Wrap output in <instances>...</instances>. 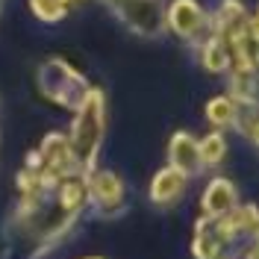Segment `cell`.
Returning a JSON list of instances; mask_svg holds the SVG:
<instances>
[{
	"label": "cell",
	"mask_w": 259,
	"mask_h": 259,
	"mask_svg": "<svg viewBox=\"0 0 259 259\" xmlns=\"http://www.w3.org/2000/svg\"><path fill=\"white\" fill-rule=\"evenodd\" d=\"M103 127H106V103H103V92L92 89L85 100L74 109V124L68 133V145L74 150V159L82 171L89 174L95 168V156L100 139H103Z\"/></svg>",
	"instance_id": "cell-1"
},
{
	"label": "cell",
	"mask_w": 259,
	"mask_h": 259,
	"mask_svg": "<svg viewBox=\"0 0 259 259\" xmlns=\"http://www.w3.org/2000/svg\"><path fill=\"white\" fill-rule=\"evenodd\" d=\"M38 89H41V95L48 97L50 103H56L62 109H71V112L92 92L89 80L62 56H50L48 62H41V68H38Z\"/></svg>",
	"instance_id": "cell-2"
},
{
	"label": "cell",
	"mask_w": 259,
	"mask_h": 259,
	"mask_svg": "<svg viewBox=\"0 0 259 259\" xmlns=\"http://www.w3.org/2000/svg\"><path fill=\"white\" fill-rule=\"evenodd\" d=\"M165 6L168 0H124L115 15L121 18V24H127V30H133L142 38H162L168 30Z\"/></svg>",
	"instance_id": "cell-3"
},
{
	"label": "cell",
	"mask_w": 259,
	"mask_h": 259,
	"mask_svg": "<svg viewBox=\"0 0 259 259\" xmlns=\"http://www.w3.org/2000/svg\"><path fill=\"white\" fill-rule=\"evenodd\" d=\"M165 27L177 32L183 41H197L209 27V12L197 0H171L165 6Z\"/></svg>",
	"instance_id": "cell-4"
},
{
	"label": "cell",
	"mask_w": 259,
	"mask_h": 259,
	"mask_svg": "<svg viewBox=\"0 0 259 259\" xmlns=\"http://www.w3.org/2000/svg\"><path fill=\"white\" fill-rule=\"evenodd\" d=\"M89 200L97 206V212H103V215H112L118 206H121V197H124V183L115 177L112 171H97L92 174L89 171Z\"/></svg>",
	"instance_id": "cell-5"
},
{
	"label": "cell",
	"mask_w": 259,
	"mask_h": 259,
	"mask_svg": "<svg viewBox=\"0 0 259 259\" xmlns=\"http://www.w3.org/2000/svg\"><path fill=\"white\" fill-rule=\"evenodd\" d=\"M168 165L177 168L180 174H186L189 180L197 177V174L203 171V165H200V153H197V142H194L192 133L180 130V133L171 136V142H168Z\"/></svg>",
	"instance_id": "cell-6"
},
{
	"label": "cell",
	"mask_w": 259,
	"mask_h": 259,
	"mask_svg": "<svg viewBox=\"0 0 259 259\" xmlns=\"http://www.w3.org/2000/svg\"><path fill=\"white\" fill-rule=\"evenodd\" d=\"M194 50H197V62L203 65L209 74H227L230 65H233V53L227 48V41L215 32H203L197 41H194Z\"/></svg>",
	"instance_id": "cell-7"
},
{
	"label": "cell",
	"mask_w": 259,
	"mask_h": 259,
	"mask_svg": "<svg viewBox=\"0 0 259 259\" xmlns=\"http://www.w3.org/2000/svg\"><path fill=\"white\" fill-rule=\"evenodd\" d=\"M236 203H239L236 186L224 177L212 180L209 186H206V192H203V218H212V221L224 218V215H230V212L236 209Z\"/></svg>",
	"instance_id": "cell-8"
},
{
	"label": "cell",
	"mask_w": 259,
	"mask_h": 259,
	"mask_svg": "<svg viewBox=\"0 0 259 259\" xmlns=\"http://www.w3.org/2000/svg\"><path fill=\"white\" fill-rule=\"evenodd\" d=\"M186 183L189 177L186 174H180L177 168H162L159 174L153 177V186H150V200L156 203V206H171V203H177L183 192H186Z\"/></svg>",
	"instance_id": "cell-9"
},
{
	"label": "cell",
	"mask_w": 259,
	"mask_h": 259,
	"mask_svg": "<svg viewBox=\"0 0 259 259\" xmlns=\"http://www.w3.org/2000/svg\"><path fill=\"white\" fill-rule=\"evenodd\" d=\"M197 259H227V242L218 236L212 218H200L194 227V244H192Z\"/></svg>",
	"instance_id": "cell-10"
},
{
	"label": "cell",
	"mask_w": 259,
	"mask_h": 259,
	"mask_svg": "<svg viewBox=\"0 0 259 259\" xmlns=\"http://www.w3.org/2000/svg\"><path fill=\"white\" fill-rule=\"evenodd\" d=\"M85 171H77V174H68V177L56 186L59 189V203H62L65 212H82V206L89 203V183H85Z\"/></svg>",
	"instance_id": "cell-11"
},
{
	"label": "cell",
	"mask_w": 259,
	"mask_h": 259,
	"mask_svg": "<svg viewBox=\"0 0 259 259\" xmlns=\"http://www.w3.org/2000/svg\"><path fill=\"white\" fill-rule=\"evenodd\" d=\"M197 153H200V165L203 168H218L227 156V142L221 133H209L197 142Z\"/></svg>",
	"instance_id": "cell-12"
},
{
	"label": "cell",
	"mask_w": 259,
	"mask_h": 259,
	"mask_svg": "<svg viewBox=\"0 0 259 259\" xmlns=\"http://www.w3.org/2000/svg\"><path fill=\"white\" fill-rule=\"evenodd\" d=\"M230 127H236L244 139L253 145V142H256V100H242V103H236V115H233V124H230Z\"/></svg>",
	"instance_id": "cell-13"
},
{
	"label": "cell",
	"mask_w": 259,
	"mask_h": 259,
	"mask_svg": "<svg viewBox=\"0 0 259 259\" xmlns=\"http://www.w3.org/2000/svg\"><path fill=\"white\" fill-rule=\"evenodd\" d=\"M233 115H236V100L230 95H218L206 103V118L212 127H230Z\"/></svg>",
	"instance_id": "cell-14"
},
{
	"label": "cell",
	"mask_w": 259,
	"mask_h": 259,
	"mask_svg": "<svg viewBox=\"0 0 259 259\" xmlns=\"http://www.w3.org/2000/svg\"><path fill=\"white\" fill-rule=\"evenodd\" d=\"M32 12L38 21H45V24H59L68 12H71V3L68 0H30Z\"/></svg>",
	"instance_id": "cell-15"
},
{
	"label": "cell",
	"mask_w": 259,
	"mask_h": 259,
	"mask_svg": "<svg viewBox=\"0 0 259 259\" xmlns=\"http://www.w3.org/2000/svg\"><path fill=\"white\" fill-rule=\"evenodd\" d=\"M100 3H103V6H109V9H112V12H118V9H121V3H124V0H100Z\"/></svg>",
	"instance_id": "cell-16"
},
{
	"label": "cell",
	"mask_w": 259,
	"mask_h": 259,
	"mask_svg": "<svg viewBox=\"0 0 259 259\" xmlns=\"http://www.w3.org/2000/svg\"><path fill=\"white\" fill-rule=\"evenodd\" d=\"M244 259H256V256H253V250H247V256H244Z\"/></svg>",
	"instance_id": "cell-17"
},
{
	"label": "cell",
	"mask_w": 259,
	"mask_h": 259,
	"mask_svg": "<svg viewBox=\"0 0 259 259\" xmlns=\"http://www.w3.org/2000/svg\"><path fill=\"white\" fill-rule=\"evenodd\" d=\"M89 259H97V256H89Z\"/></svg>",
	"instance_id": "cell-18"
}]
</instances>
